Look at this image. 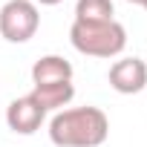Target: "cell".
Returning <instances> with one entry per match:
<instances>
[{"instance_id": "1", "label": "cell", "mask_w": 147, "mask_h": 147, "mask_svg": "<svg viewBox=\"0 0 147 147\" xmlns=\"http://www.w3.org/2000/svg\"><path fill=\"white\" fill-rule=\"evenodd\" d=\"M110 136V118L98 107L61 110L49 121V138L55 147H101Z\"/></svg>"}, {"instance_id": "2", "label": "cell", "mask_w": 147, "mask_h": 147, "mask_svg": "<svg viewBox=\"0 0 147 147\" xmlns=\"http://www.w3.org/2000/svg\"><path fill=\"white\" fill-rule=\"evenodd\" d=\"M69 43L81 55H90V58H115L127 46V29L118 20H104V23L72 20Z\"/></svg>"}, {"instance_id": "3", "label": "cell", "mask_w": 147, "mask_h": 147, "mask_svg": "<svg viewBox=\"0 0 147 147\" xmlns=\"http://www.w3.org/2000/svg\"><path fill=\"white\" fill-rule=\"evenodd\" d=\"M40 26V12L35 0H9L0 9V35L9 43H26Z\"/></svg>"}, {"instance_id": "4", "label": "cell", "mask_w": 147, "mask_h": 147, "mask_svg": "<svg viewBox=\"0 0 147 147\" xmlns=\"http://www.w3.org/2000/svg\"><path fill=\"white\" fill-rule=\"evenodd\" d=\"M43 118H46V113H43V107H40L32 95H20V98H15V101L6 107V124H9V130L18 133V136H32V133H38L40 124H43Z\"/></svg>"}, {"instance_id": "5", "label": "cell", "mask_w": 147, "mask_h": 147, "mask_svg": "<svg viewBox=\"0 0 147 147\" xmlns=\"http://www.w3.org/2000/svg\"><path fill=\"white\" fill-rule=\"evenodd\" d=\"M110 87L121 95H136L147 87V63L141 58H121L110 66Z\"/></svg>"}, {"instance_id": "6", "label": "cell", "mask_w": 147, "mask_h": 147, "mask_svg": "<svg viewBox=\"0 0 147 147\" xmlns=\"http://www.w3.org/2000/svg\"><path fill=\"white\" fill-rule=\"evenodd\" d=\"M72 81V63L61 55H43L35 61L32 66V84L43 87V84H63Z\"/></svg>"}, {"instance_id": "7", "label": "cell", "mask_w": 147, "mask_h": 147, "mask_svg": "<svg viewBox=\"0 0 147 147\" xmlns=\"http://www.w3.org/2000/svg\"><path fill=\"white\" fill-rule=\"evenodd\" d=\"M40 107L43 113H61L63 107H69V101L75 98V87H72V81H63V84H43V87H32L29 92Z\"/></svg>"}, {"instance_id": "8", "label": "cell", "mask_w": 147, "mask_h": 147, "mask_svg": "<svg viewBox=\"0 0 147 147\" xmlns=\"http://www.w3.org/2000/svg\"><path fill=\"white\" fill-rule=\"evenodd\" d=\"M113 15H115L113 0H78V3H75V20H84V23L115 20Z\"/></svg>"}, {"instance_id": "9", "label": "cell", "mask_w": 147, "mask_h": 147, "mask_svg": "<svg viewBox=\"0 0 147 147\" xmlns=\"http://www.w3.org/2000/svg\"><path fill=\"white\" fill-rule=\"evenodd\" d=\"M38 3H40V6H58V3H63V0H35V6H38Z\"/></svg>"}, {"instance_id": "10", "label": "cell", "mask_w": 147, "mask_h": 147, "mask_svg": "<svg viewBox=\"0 0 147 147\" xmlns=\"http://www.w3.org/2000/svg\"><path fill=\"white\" fill-rule=\"evenodd\" d=\"M127 3H133V6H141V3H144V0H127Z\"/></svg>"}, {"instance_id": "11", "label": "cell", "mask_w": 147, "mask_h": 147, "mask_svg": "<svg viewBox=\"0 0 147 147\" xmlns=\"http://www.w3.org/2000/svg\"><path fill=\"white\" fill-rule=\"evenodd\" d=\"M141 6H144V9H147V0H144V3H141Z\"/></svg>"}]
</instances>
